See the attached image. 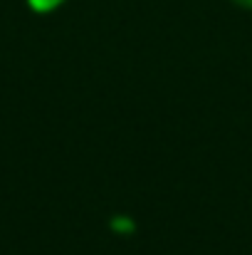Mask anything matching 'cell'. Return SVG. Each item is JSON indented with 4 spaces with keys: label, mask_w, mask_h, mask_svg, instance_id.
Masks as SVG:
<instances>
[{
    "label": "cell",
    "mask_w": 252,
    "mask_h": 255,
    "mask_svg": "<svg viewBox=\"0 0 252 255\" xmlns=\"http://www.w3.org/2000/svg\"><path fill=\"white\" fill-rule=\"evenodd\" d=\"M30 2V7L32 10H37V12H47V10H55L60 2H65V0H27Z\"/></svg>",
    "instance_id": "obj_1"
},
{
    "label": "cell",
    "mask_w": 252,
    "mask_h": 255,
    "mask_svg": "<svg viewBox=\"0 0 252 255\" xmlns=\"http://www.w3.org/2000/svg\"><path fill=\"white\" fill-rule=\"evenodd\" d=\"M111 226H114L116 231H134V223H129L126 218H116V221H114Z\"/></svg>",
    "instance_id": "obj_2"
},
{
    "label": "cell",
    "mask_w": 252,
    "mask_h": 255,
    "mask_svg": "<svg viewBox=\"0 0 252 255\" xmlns=\"http://www.w3.org/2000/svg\"><path fill=\"white\" fill-rule=\"evenodd\" d=\"M238 5H243V7H252V0H235Z\"/></svg>",
    "instance_id": "obj_3"
}]
</instances>
